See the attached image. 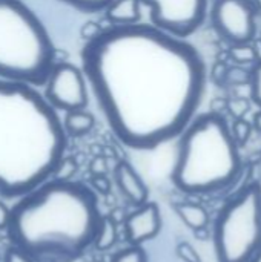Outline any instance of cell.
I'll list each match as a JSON object with an SVG mask.
<instances>
[{"instance_id":"cell-1","label":"cell","mask_w":261,"mask_h":262,"mask_svg":"<svg viewBox=\"0 0 261 262\" xmlns=\"http://www.w3.org/2000/svg\"><path fill=\"white\" fill-rule=\"evenodd\" d=\"M80 60L112 134L135 150L177 138L206 94L208 71L198 49L151 23L102 29L85 41Z\"/></svg>"},{"instance_id":"cell-2","label":"cell","mask_w":261,"mask_h":262,"mask_svg":"<svg viewBox=\"0 0 261 262\" xmlns=\"http://www.w3.org/2000/svg\"><path fill=\"white\" fill-rule=\"evenodd\" d=\"M68 135L38 88L0 80V195L20 198L51 180Z\"/></svg>"},{"instance_id":"cell-3","label":"cell","mask_w":261,"mask_h":262,"mask_svg":"<svg viewBox=\"0 0 261 262\" xmlns=\"http://www.w3.org/2000/svg\"><path fill=\"white\" fill-rule=\"evenodd\" d=\"M100 221L91 187L51 178L18 198L6 230L12 246L34 262H66L80 258L94 244Z\"/></svg>"},{"instance_id":"cell-4","label":"cell","mask_w":261,"mask_h":262,"mask_svg":"<svg viewBox=\"0 0 261 262\" xmlns=\"http://www.w3.org/2000/svg\"><path fill=\"white\" fill-rule=\"evenodd\" d=\"M172 184L188 195H211L232 187L243 173L240 147L220 112L195 115L177 137Z\"/></svg>"},{"instance_id":"cell-5","label":"cell","mask_w":261,"mask_h":262,"mask_svg":"<svg viewBox=\"0 0 261 262\" xmlns=\"http://www.w3.org/2000/svg\"><path fill=\"white\" fill-rule=\"evenodd\" d=\"M55 61V46L38 15L22 0H0V80L40 88Z\"/></svg>"},{"instance_id":"cell-6","label":"cell","mask_w":261,"mask_h":262,"mask_svg":"<svg viewBox=\"0 0 261 262\" xmlns=\"http://www.w3.org/2000/svg\"><path fill=\"white\" fill-rule=\"evenodd\" d=\"M217 262H248L261 247V184L243 186L226 200L214 221Z\"/></svg>"},{"instance_id":"cell-7","label":"cell","mask_w":261,"mask_h":262,"mask_svg":"<svg viewBox=\"0 0 261 262\" xmlns=\"http://www.w3.org/2000/svg\"><path fill=\"white\" fill-rule=\"evenodd\" d=\"M149 9L151 25L178 38H188L208 17L209 0H140Z\"/></svg>"},{"instance_id":"cell-8","label":"cell","mask_w":261,"mask_h":262,"mask_svg":"<svg viewBox=\"0 0 261 262\" xmlns=\"http://www.w3.org/2000/svg\"><path fill=\"white\" fill-rule=\"evenodd\" d=\"M43 97L57 112L86 109L89 86L82 68L69 61H55L46 81Z\"/></svg>"},{"instance_id":"cell-9","label":"cell","mask_w":261,"mask_h":262,"mask_svg":"<svg viewBox=\"0 0 261 262\" xmlns=\"http://www.w3.org/2000/svg\"><path fill=\"white\" fill-rule=\"evenodd\" d=\"M257 14L252 0H214L208 9L212 29L229 45L255 40Z\"/></svg>"},{"instance_id":"cell-10","label":"cell","mask_w":261,"mask_h":262,"mask_svg":"<svg viewBox=\"0 0 261 262\" xmlns=\"http://www.w3.org/2000/svg\"><path fill=\"white\" fill-rule=\"evenodd\" d=\"M125 233L131 246H142L154 239L162 230V215L155 203H145L125 220Z\"/></svg>"},{"instance_id":"cell-11","label":"cell","mask_w":261,"mask_h":262,"mask_svg":"<svg viewBox=\"0 0 261 262\" xmlns=\"http://www.w3.org/2000/svg\"><path fill=\"white\" fill-rule=\"evenodd\" d=\"M114 181L120 193L128 200L129 204L138 207L148 203L149 190L137 170L125 160L118 161L114 167Z\"/></svg>"},{"instance_id":"cell-12","label":"cell","mask_w":261,"mask_h":262,"mask_svg":"<svg viewBox=\"0 0 261 262\" xmlns=\"http://www.w3.org/2000/svg\"><path fill=\"white\" fill-rule=\"evenodd\" d=\"M142 2L140 0H111L103 9L105 18L112 26L137 25L142 20Z\"/></svg>"},{"instance_id":"cell-13","label":"cell","mask_w":261,"mask_h":262,"mask_svg":"<svg viewBox=\"0 0 261 262\" xmlns=\"http://www.w3.org/2000/svg\"><path fill=\"white\" fill-rule=\"evenodd\" d=\"M63 129L68 137H85L91 134V130L95 127V117L92 112L86 109H78V111H69L65 112L62 118Z\"/></svg>"},{"instance_id":"cell-14","label":"cell","mask_w":261,"mask_h":262,"mask_svg":"<svg viewBox=\"0 0 261 262\" xmlns=\"http://www.w3.org/2000/svg\"><path fill=\"white\" fill-rule=\"evenodd\" d=\"M174 210L178 215V218L194 232L202 227L209 226V212L198 203H191V201H183L174 204Z\"/></svg>"},{"instance_id":"cell-15","label":"cell","mask_w":261,"mask_h":262,"mask_svg":"<svg viewBox=\"0 0 261 262\" xmlns=\"http://www.w3.org/2000/svg\"><path fill=\"white\" fill-rule=\"evenodd\" d=\"M118 239V229H117V223L114 220H111L109 216H102L97 235L94 238V247L100 252H106L111 250L115 243Z\"/></svg>"},{"instance_id":"cell-16","label":"cell","mask_w":261,"mask_h":262,"mask_svg":"<svg viewBox=\"0 0 261 262\" xmlns=\"http://www.w3.org/2000/svg\"><path fill=\"white\" fill-rule=\"evenodd\" d=\"M228 57L234 64H238V66H252L258 60L257 52H255V46L252 41L229 45Z\"/></svg>"},{"instance_id":"cell-17","label":"cell","mask_w":261,"mask_h":262,"mask_svg":"<svg viewBox=\"0 0 261 262\" xmlns=\"http://www.w3.org/2000/svg\"><path fill=\"white\" fill-rule=\"evenodd\" d=\"M229 129H231V135H232L234 141L237 143L238 147H242L249 141L254 126L246 118H237L232 121V124H229Z\"/></svg>"},{"instance_id":"cell-18","label":"cell","mask_w":261,"mask_h":262,"mask_svg":"<svg viewBox=\"0 0 261 262\" xmlns=\"http://www.w3.org/2000/svg\"><path fill=\"white\" fill-rule=\"evenodd\" d=\"M78 170V164L75 161V158L72 157H63L60 160V163L57 164L54 173H52V180H58V181H71L74 178V175Z\"/></svg>"},{"instance_id":"cell-19","label":"cell","mask_w":261,"mask_h":262,"mask_svg":"<svg viewBox=\"0 0 261 262\" xmlns=\"http://www.w3.org/2000/svg\"><path fill=\"white\" fill-rule=\"evenodd\" d=\"M251 78V72L246 66L229 64L226 72L225 86H248Z\"/></svg>"},{"instance_id":"cell-20","label":"cell","mask_w":261,"mask_h":262,"mask_svg":"<svg viewBox=\"0 0 261 262\" xmlns=\"http://www.w3.org/2000/svg\"><path fill=\"white\" fill-rule=\"evenodd\" d=\"M83 14H95L106 8L111 0H58Z\"/></svg>"},{"instance_id":"cell-21","label":"cell","mask_w":261,"mask_h":262,"mask_svg":"<svg viewBox=\"0 0 261 262\" xmlns=\"http://www.w3.org/2000/svg\"><path fill=\"white\" fill-rule=\"evenodd\" d=\"M249 72H251V78L248 86L251 91V98L261 111V60H257L252 64Z\"/></svg>"},{"instance_id":"cell-22","label":"cell","mask_w":261,"mask_h":262,"mask_svg":"<svg viewBox=\"0 0 261 262\" xmlns=\"http://www.w3.org/2000/svg\"><path fill=\"white\" fill-rule=\"evenodd\" d=\"M111 262H148V255L142 246H131L117 252Z\"/></svg>"},{"instance_id":"cell-23","label":"cell","mask_w":261,"mask_h":262,"mask_svg":"<svg viewBox=\"0 0 261 262\" xmlns=\"http://www.w3.org/2000/svg\"><path fill=\"white\" fill-rule=\"evenodd\" d=\"M226 111L231 114L234 120L237 118H245L246 114L251 111V100L245 97H234L226 100Z\"/></svg>"},{"instance_id":"cell-24","label":"cell","mask_w":261,"mask_h":262,"mask_svg":"<svg viewBox=\"0 0 261 262\" xmlns=\"http://www.w3.org/2000/svg\"><path fill=\"white\" fill-rule=\"evenodd\" d=\"M175 253L183 262H202L198 252L189 243H180L175 249Z\"/></svg>"},{"instance_id":"cell-25","label":"cell","mask_w":261,"mask_h":262,"mask_svg":"<svg viewBox=\"0 0 261 262\" xmlns=\"http://www.w3.org/2000/svg\"><path fill=\"white\" fill-rule=\"evenodd\" d=\"M228 68H229V63H226V61H217V63L212 66L211 78H212V81H214L215 84H218V86H225V80H226Z\"/></svg>"},{"instance_id":"cell-26","label":"cell","mask_w":261,"mask_h":262,"mask_svg":"<svg viewBox=\"0 0 261 262\" xmlns=\"http://www.w3.org/2000/svg\"><path fill=\"white\" fill-rule=\"evenodd\" d=\"M5 262H34V259L22 249L11 246L5 253Z\"/></svg>"},{"instance_id":"cell-27","label":"cell","mask_w":261,"mask_h":262,"mask_svg":"<svg viewBox=\"0 0 261 262\" xmlns=\"http://www.w3.org/2000/svg\"><path fill=\"white\" fill-rule=\"evenodd\" d=\"M91 189L98 190L100 193H108L111 189V181L106 178V175H92Z\"/></svg>"},{"instance_id":"cell-28","label":"cell","mask_w":261,"mask_h":262,"mask_svg":"<svg viewBox=\"0 0 261 262\" xmlns=\"http://www.w3.org/2000/svg\"><path fill=\"white\" fill-rule=\"evenodd\" d=\"M102 29H103V28H100V25H97L95 21H86V23L82 26V29H80V35H82V37L85 38V41H86V40L94 38Z\"/></svg>"},{"instance_id":"cell-29","label":"cell","mask_w":261,"mask_h":262,"mask_svg":"<svg viewBox=\"0 0 261 262\" xmlns=\"http://www.w3.org/2000/svg\"><path fill=\"white\" fill-rule=\"evenodd\" d=\"M89 170L92 175H106V172H108L106 160L103 157H95L89 164Z\"/></svg>"},{"instance_id":"cell-30","label":"cell","mask_w":261,"mask_h":262,"mask_svg":"<svg viewBox=\"0 0 261 262\" xmlns=\"http://www.w3.org/2000/svg\"><path fill=\"white\" fill-rule=\"evenodd\" d=\"M11 220V209L0 201V230H6Z\"/></svg>"},{"instance_id":"cell-31","label":"cell","mask_w":261,"mask_h":262,"mask_svg":"<svg viewBox=\"0 0 261 262\" xmlns=\"http://www.w3.org/2000/svg\"><path fill=\"white\" fill-rule=\"evenodd\" d=\"M194 235L197 236V239L206 241V239H209L212 236V232H209V227H202V229L194 230Z\"/></svg>"},{"instance_id":"cell-32","label":"cell","mask_w":261,"mask_h":262,"mask_svg":"<svg viewBox=\"0 0 261 262\" xmlns=\"http://www.w3.org/2000/svg\"><path fill=\"white\" fill-rule=\"evenodd\" d=\"M211 111L220 112V114H222V111H226V100H225V98H217V100H214Z\"/></svg>"},{"instance_id":"cell-33","label":"cell","mask_w":261,"mask_h":262,"mask_svg":"<svg viewBox=\"0 0 261 262\" xmlns=\"http://www.w3.org/2000/svg\"><path fill=\"white\" fill-rule=\"evenodd\" d=\"M252 126L261 134V111L255 112V115H254V124Z\"/></svg>"},{"instance_id":"cell-34","label":"cell","mask_w":261,"mask_h":262,"mask_svg":"<svg viewBox=\"0 0 261 262\" xmlns=\"http://www.w3.org/2000/svg\"><path fill=\"white\" fill-rule=\"evenodd\" d=\"M248 262H261V247L251 256V259Z\"/></svg>"},{"instance_id":"cell-35","label":"cell","mask_w":261,"mask_h":262,"mask_svg":"<svg viewBox=\"0 0 261 262\" xmlns=\"http://www.w3.org/2000/svg\"><path fill=\"white\" fill-rule=\"evenodd\" d=\"M252 3H254V6H255L257 12H260L261 14V0H252Z\"/></svg>"},{"instance_id":"cell-36","label":"cell","mask_w":261,"mask_h":262,"mask_svg":"<svg viewBox=\"0 0 261 262\" xmlns=\"http://www.w3.org/2000/svg\"><path fill=\"white\" fill-rule=\"evenodd\" d=\"M258 40H260V41H261V34H260V37H258Z\"/></svg>"}]
</instances>
